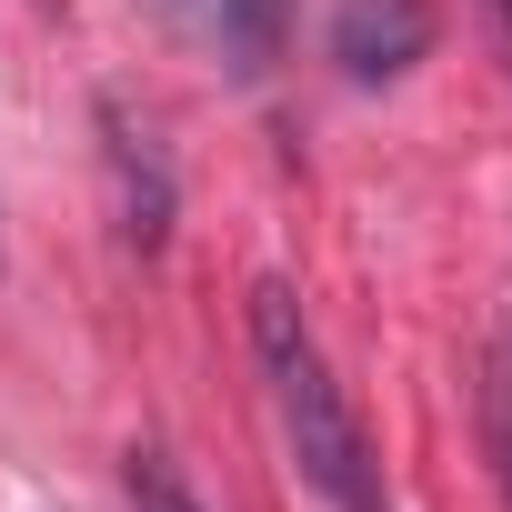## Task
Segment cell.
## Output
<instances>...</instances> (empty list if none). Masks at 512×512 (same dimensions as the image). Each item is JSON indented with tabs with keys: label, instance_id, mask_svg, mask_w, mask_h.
Here are the masks:
<instances>
[{
	"label": "cell",
	"instance_id": "obj_4",
	"mask_svg": "<svg viewBox=\"0 0 512 512\" xmlns=\"http://www.w3.org/2000/svg\"><path fill=\"white\" fill-rule=\"evenodd\" d=\"M161 11H171V21H181L221 71H241V81L262 71L272 41H282V0H161Z\"/></svg>",
	"mask_w": 512,
	"mask_h": 512
},
{
	"label": "cell",
	"instance_id": "obj_6",
	"mask_svg": "<svg viewBox=\"0 0 512 512\" xmlns=\"http://www.w3.org/2000/svg\"><path fill=\"white\" fill-rule=\"evenodd\" d=\"M131 502H141V512H191V492L171 482L161 452H131Z\"/></svg>",
	"mask_w": 512,
	"mask_h": 512
},
{
	"label": "cell",
	"instance_id": "obj_5",
	"mask_svg": "<svg viewBox=\"0 0 512 512\" xmlns=\"http://www.w3.org/2000/svg\"><path fill=\"white\" fill-rule=\"evenodd\" d=\"M482 432H492V462H502V492H512V342L492 352V382H482Z\"/></svg>",
	"mask_w": 512,
	"mask_h": 512
},
{
	"label": "cell",
	"instance_id": "obj_7",
	"mask_svg": "<svg viewBox=\"0 0 512 512\" xmlns=\"http://www.w3.org/2000/svg\"><path fill=\"white\" fill-rule=\"evenodd\" d=\"M492 21H502V51H512V0H492Z\"/></svg>",
	"mask_w": 512,
	"mask_h": 512
},
{
	"label": "cell",
	"instance_id": "obj_3",
	"mask_svg": "<svg viewBox=\"0 0 512 512\" xmlns=\"http://www.w3.org/2000/svg\"><path fill=\"white\" fill-rule=\"evenodd\" d=\"M101 141H111V181H121V231L151 251L171 231V161L151 151V131H131L121 101H101Z\"/></svg>",
	"mask_w": 512,
	"mask_h": 512
},
{
	"label": "cell",
	"instance_id": "obj_2",
	"mask_svg": "<svg viewBox=\"0 0 512 512\" xmlns=\"http://www.w3.org/2000/svg\"><path fill=\"white\" fill-rule=\"evenodd\" d=\"M432 51V0H332V61L342 81H402Z\"/></svg>",
	"mask_w": 512,
	"mask_h": 512
},
{
	"label": "cell",
	"instance_id": "obj_1",
	"mask_svg": "<svg viewBox=\"0 0 512 512\" xmlns=\"http://www.w3.org/2000/svg\"><path fill=\"white\" fill-rule=\"evenodd\" d=\"M251 352H262L272 422H282L302 482H312L332 512H382L372 442H362V422H352V402H342V382H332V362H322V342H312V322H302V302H292L282 282L251 292Z\"/></svg>",
	"mask_w": 512,
	"mask_h": 512
}]
</instances>
